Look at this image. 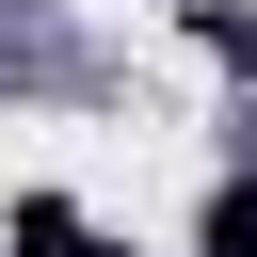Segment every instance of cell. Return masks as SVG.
Segmentation results:
<instances>
[{
	"mask_svg": "<svg viewBox=\"0 0 257 257\" xmlns=\"http://www.w3.org/2000/svg\"><path fill=\"white\" fill-rule=\"evenodd\" d=\"M16 257H96V241H80V209H64V193H32V209H16Z\"/></svg>",
	"mask_w": 257,
	"mask_h": 257,
	"instance_id": "cell-1",
	"label": "cell"
},
{
	"mask_svg": "<svg viewBox=\"0 0 257 257\" xmlns=\"http://www.w3.org/2000/svg\"><path fill=\"white\" fill-rule=\"evenodd\" d=\"M193 257H257V177H225V193H209V241H193Z\"/></svg>",
	"mask_w": 257,
	"mask_h": 257,
	"instance_id": "cell-2",
	"label": "cell"
},
{
	"mask_svg": "<svg viewBox=\"0 0 257 257\" xmlns=\"http://www.w3.org/2000/svg\"><path fill=\"white\" fill-rule=\"evenodd\" d=\"M96 257H112V241H96Z\"/></svg>",
	"mask_w": 257,
	"mask_h": 257,
	"instance_id": "cell-3",
	"label": "cell"
}]
</instances>
